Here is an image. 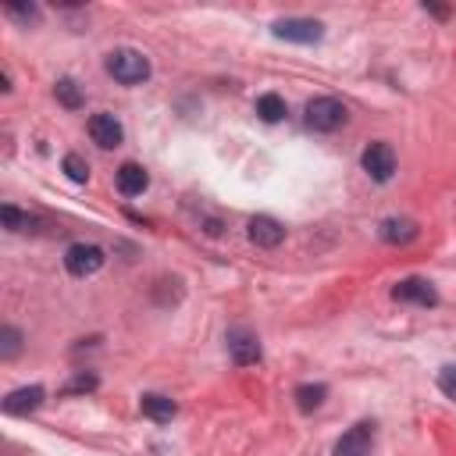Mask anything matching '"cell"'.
Returning a JSON list of instances; mask_svg holds the SVG:
<instances>
[{
    "mask_svg": "<svg viewBox=\"0 0 456 456\" xmlns=\"http://www.w3.org/2000/svg\"><path fill=\"white\" fill-rule=\"evenodd\" d=\"M103 68H107V75H110L114 82H121V86H139V82L150 78V57H146L142 50H132V46L110 50L107 61H103Z\"/></svg>",
    "mask_w": 456,
    "mask_h": 456,
    "instance_id": "obj_1",
    "label": "cell"
},
{
    "mask_svg": "<svg viewBox=\"0 0 456 456\" xmlns=\"http://www.w3.org/2000/svg\"><path fill=\"white\" fill-rule=\"evenodd\" d=\"M346 118H349L346 114V103L335 100V96H317V100L306 103V125L314 132H335V128L346 125Z\"/></svg>",
    "mask_w": 456,
    "mask_h": 456,
    "instance_id": "obj_2",
    "label": "cell"
},
{
    "mask_svg": "<svg viewBox=\"0 0 456 456\" xmlns=\"http://www.w3.org/2000/svg\"><path fill=\"white\" fill-rule=\"evenodd\" d=\"M103 260H107V253H103L96 242H71V246L64 249V267H68L71 278H89V274H96V271L103 267Z\"/></svg>",
    "mask_w": 456,
    "mask_h": 456,
    "instance_id": "obj_3",
    "label": "cell"
},
{
    "mask_svg": "<svg viewBox=\"0 0 456 456\" xmlns=\"http://www.w3.org/2000/svg\"><path fill=\"white\" fill-rule=\"evenodd\" d=\"M271 36L285 43H317L324 36V25L317 18H278L271 25Z\"/></svg>",
    "mask_w": 456,
    "mask_h": 456,
    "instance_id": "obj_4",
    "label": "cell"
},
{
    "mask_svg": "<svg viewBox=\"0 0 456 456\" xmlns=\"http://www.w3.org/2000/svg\"><path fill=\"white\" fill-rule=\"evenodd\" d=\"M360 164H363V171H367L374 182H388V178L395 175V150H392L388 142H370V146L363 150Z\"/></svg>",
    "mask_w": 456,
    "mask_h": 456,
    "instance_id": "obj_5",
    "label": "cell"
},
{
    "mask_svg": "<svg viewBox=\"0 0 456 456\" xmlns=\"http://www.w3.org/2000/svg\"><path fill=\"white\" fill-rule=\"evenodd\" d=\"M249 242L253 246H260V249H274V246H281V239H285V224L278 221V217H271V214H256V217H249Z\"/></svg>",
    "mask_w": 456,
    "mask_h": 456,
    "instance_id": "obj_6",
    "label": "cell"
},
{
    "mask_svg": "<svg viewBox=\"0 0 456 456\" xmlns=\"http://www.w3.org/2000/svg\"><path fill=\"white\" fill-rule=\"evenodd\" d=\"M228 356L239 363V367H249L260 360V338L249 331V328H232L228 331Z\"/></svg>",
    "mask_w": 456,
    "mask_h": 456,
    "instance_id": "obj_7",
    "label": "cell"
},
{
    "mask_svg": "<svg viewBox=\"0 0 456 456\" xmlns=\"http://www.w3.org/2000/svg\"><path fill=\"white\" fill-rule=\"evenodd\" d=\"M370 438H374V428L367 420L353 424L349 431H342V438L335 442V456H370Z\"/></svg>",
    "mask_w": 456,
    "mask_h": 456,
    "instance_id": "obj_8",
    "label": "cell"
},
{
    "mask_svg": "<svg viewBox=\"0 0 456 456\" xmlns=\"http://www.w3.org/2000/svg\"><path fill=\"white\" fill-rule=\"evenodd\" d=\"M392 299H399V303H417V306H435V303H438V292H435V285L424 281V278H403V281H395Z\"/></svg>",
    "mask_w": 456,
    "mask_h": 456,
    "instance_id": "obj_9",
    "label": "cell"
},
{
    "mask_svg": "<svg viewBox=\"0 0 456 456\" xmlns=\"http://www.w3.org/2000/svg\"><path fill=\"white\" fill-rule=\"evenodd\" d=\"M89 135H93V142L96 146H103V150H114V146H121V139H125V128H121V121L114 118V114H93L89 118Z\"/></svg>",
    "mask_w": 456,
    "mask_h": 456,
    "instance_id": "obj_10",
    "label": "cell"
},
{
    "mask_svg": "<svg viewBox=\"0 0 456 456\" xmlns=\"http://www.w3.org/2000/svg\"><path fill=\"white\" fill-rule=\"evenodd\" d=\"M43 399H46L43 385L14 388V392H7V399H4V413H7V417H25V413L39 410V406H43Z\"/></svg>",
    "mask_w": 456,
    "mask_h": 456,
    "instance_id": "obj_11",
    "label": "cell"
},
{
    "mask_svg": "<svg viewBox=\"0 0 456 456\" xmlns=\"http://www.w3.org/2000/svg\"><path fill=\"white\" fill-rule=\"evenodd\" d=\"M146 185H150V175L142 171V164L125 160V164L118 167V192H121V196H142Z\"/></svg>",
    "mask_w": 456,
    "mask_h": 456,
    "instance_id": "obj_12",
    "label": "cell"
},
{
    "mask_svg": "<svg viewBox=\"0 0 456 456\" xmlns=\"http://www.w3.org/2000/svg\"><path fill=\"white\" fill-rule=\"evenodd\" d=\"M378 235L388 246H406V242L417 239V221H410V217H385L381 228H378Z\"/></svg>",
    "mask_w": 456,
    "mask_h": 456,
    "instance_id": "obj_13",
    "label": "cell"
},
{
    "mask_svg": "<svg viewBox=\"0 0 456 456\" xmlns=\"http://www.w3.org/2000/svg\"><path fill=\"white\" fill-rule=\"evenodd\" d=\"M139 410H142V417H150V420H157V424H167V420L178 413V403L167 399V395H160V392H146V395L139 399Z\"/></svg>",
    "mask_w": 456,
    "mask_h": 456,
    "instance_id": "obj_14",
    "label": "cell"
},
{
    "mask_svg": "<svg viewBox=\"0 0 456 456\" xmlns=\"http://www.w3.org/2000/svg\"><path fill=\"white\" fill-rule=\"evenodd\" d=\"M292 399H296V406H299L303 413H314V410L328 399V385H299V388L292 392Z\"/></svg>",
    "mask_w": 456,
    "mask_h": 456,
    "instance_id": "obj_15",
    "label": "cell"
},
{
    "mask_svg": "<svg viewBox=\"0 0 456 456\" xmlns=\"http://www.w3.org/2000/svg\"><path fill=\"white\" fill-rule=\"evenodd\" d=\"M256 118L267 121V125L281 121V118H285V100H281L278 93H264V96H256Z\"/></svg>",
    "mask_w": 456,
    "mask_h": 456,
    "instance_id": "obj_16",
    "label": "cell"
},
{
    "mask_svg": "<svg viewBox=\"0 0 456 456\" xmlns=\"http://www.w3.org/2000/svg\"><path fill=\"white\" fill-rule=\"evenodd\" d=\"M53 96H57V100H61L68 110H78V107H82V89L75 86V78H57Z\"/></svg>",
    "mask_w": 456,
    "mask_h": 456,
    "instance_id": "obj_17",
    "label": "cell"
},
{
    "mask_svg": "<svg viewBox=\"0 0 456 456\" xmlns=\"http://www.w3.org/2000/svg\"><path fill=\"white\" fill-rule=\"evenodd\" d=\"M0 221H4V228L7 232H28L32 228V217L28 214H21L18 207H11V203H4L0 207Z\"/></svg>",
    "mask_w": 456,
    "mask_h": 456,
    "instance_id": "obj_18",
    "label": "cell"
},
{
    "mask_svg": "<svg viewBox=\"0 0 456 456\" xmlns=\"http://www.w3.org/2000/svg\"><path fill=\"white\" fill-rule=\"evenodd\" d=\"M18 349H21V331L11 328V324H4V328H0V356H4V360H14Z\"/></svg>",
    "mask_w": 456,
    "mask_h": 456,
    "instance_id": "obj_19",
    "label": "cell"
},
{
    "mask_svg": "<svg viewBox=\"0 0 456 456\" xmlns=\"http://www.w3.org/2000/svg\"><path fill=\"white\" fill-rule=\"evenodd\" d=\"M61 167H64V175H68L71 182H78V185L89 182V164H86L78 153H68V157L61 160Z\"/></svg>",
    "mask_w": 456,
    "mask_h": 456,
    "instance_id": "obj_20",
    "label": "cell"
},
{
    "mask_svg": "<svg viewBox=\"0 0 456 456\" xmlns=\"http://www.w3.org/2000/svg\"><path fill=\"white\" fill-rule=\"evenodd\" d=\"M438 388H442L449 399H456V363H449V367L438 370Z\"/></svg>",
    "mask_w": 456,
    "mask_h": 456,
    "instance_id": "obj_21",
    "label": "cell"
},
{
    "mask_svg": "<svg viewBox=\"0 0 456 456\" xmlns=\"http://www.w3.org/2000/svg\"><path fill=\"white\" fill-rule=\"evenodd\" d=\"M96 388V378L93 374H78L71 385H68V392H93Z\"/></svg>",
    "mask_w": 456,
    "mask_h": 456,
    "instance_id": "obj_22",
    "label": "cell"
},
{
    "mask_svg": "<svg viewBox=\"0 0 456 456\" xmlns=\"http://www.w3.org/2000/svg\"><path fill=\"white\" fill-rule=\"evenodd\" d=\"M7 14H11V18H25V21H36V18H39V11H36L32 4H28V7H18V4H11V7H7Z\"/></svg>",
    "mask_w": 456,
    "mask_h": 456,
    "instance_id": "obj_23",
    "label": "cell"
}]
</instances>
